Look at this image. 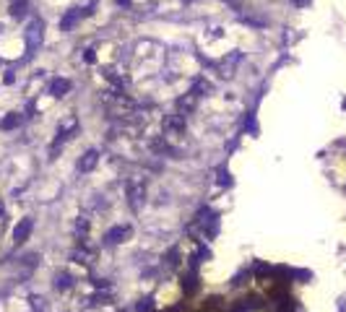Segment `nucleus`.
I'll return each mask as SVG.
<instances>
[{
	"mask_svg": "<svg viewBox=\"0 0 346 312\" xmlns=\"http://www.w3.org/2000/svg\"><path fill=\"white\" fill-rule=\"evenodd\" d=\"M42 32H45V24H42L39 18H32L29 26H26V47H29V52H34L42 44Z\"/></svg>",
	"mask_w": 346,
	"mask_h": 312,
	"instance_id": "f257e3e1",
	"label": "nucleus"
},
{
	"mask_svg": "<svg viewBox=\"0 0 346 312\" xmlns=\"http://www.w3.org/2000/svg\"><path fill=\"white\" fill-rule=\"evenodd\" d=\"M185 133V115H167L164 117V136L175 138V136H182Z\"/></svg>",
	"mask_w": 346,
	"mask_h": 312,
	"instance_id": "f03ea898",
	"label": "nucleus"
},
{
	"mask_svg": "<svg viewBox=\"0 0 346 312\" xmlns=\"http://www.w3.org/2000/svg\"><path fill=\"white\" fill-rule=\"evenodd\" d=\"M86 13H91V8H86V11H83V8H71L66 16L60 18V32H71Z\"/></svg>",
	"mask_w": 346,
	"mask_h": 312,
	"instance_id": "7ed1b4c3",
	"label": "nucleus"
},
{
	"mask_svg": "<svg viewBox=\"0 0 346 312\" xmlns=\"http://www.w3.org/2000/svg\"><path fill=\"white\" fill-rule=\"evenodd\" d=\"M32 229H34V221L32 219H21L18 224H16V229H13V242L16 244H24L32 237Z\"/></svg>",
	"mask_w": 346,
	"mask_h": 312,
	"instance_id": "20e7f679",
	"label": "nucleus"
},
{
	"mask_svg": "<svg viewBox=\"0 0 346 312\" xmlns=\"http://www.w3.org/2000/svg\"><path fill=\"white\" fill-rule=\"evenodd\" d=\"M128 198H131L133 211H138V208L143 206V200H146V188H143V182H131V185H128Z\"/></svg>",
	"mask_w": 346,
	"mask_h": 312,
	"instance_id": "39448f33",
	"label": "nucleus"
},
{
	"mask_svg": "<svg viewBox=\"0 0 346 312\" xmlns=\"http://www.w3.org/2000/svg\"><path fill=\"white\" fill-rule=\"evenodd\" d=\"M128 237H131V227H112L110 232L104 234V242H107V244H120V242H125Z\"/></svg>",
	"mask_w": 346,
	"mask_h": 312,
	"instance_id": "423d86ee",
	"label": "nucleus"
},
{
	"mask_svg": "<svg viewBox=\"0 0 346 312\" xmlns=\"http://www.w3.org/2000/svg\"><path fill=\"white\" fill-rule=\"evenodd\" d=\"M76 125H78V122H76V117H68L66 122H60V128H57V141H55L52 151H55V148H57L62 141H66V138H71V133L76 130Z\"/></svg>",
	"mask_w": 346,
	"mask_h": 312,
	"instance_id": "0eeeda50",
	"label": "nucleus"
},
{
	"mask_svg": "<svg viewBox=\"0 0 346 312\" xmlns=\"http://www.w3.org/2000/svg\"><path fill=\"white\" fill-rule=\"evenodd\" d=\"M97 162H99V151H94V148H89L81 159H78V172H91L94 167H97Z\"/></svg>",
	"mask_w": 346,
	"mask_h": 312,
	"instance_id": "6e6552de",
	"label": "nucleus"
},
{
	"mask_svg": "<svg viewBox=\"0 0 346 312\" xmlns=\"http://www.w3.org/2000/svg\"><path fill=\"white\" fill-rule=\"evenodd\" d=\"M68 91H71V81H68V78H55V81L50 83V94H52L55 99L66 97Z\"/></svg>",
	"mask_w": 346,
	"mask_h": 312,
	"instance_id": "1a4fd4ad",
	"label": "nucleus"
},
{
	"mask_svg": "<svg viewBox=\"0 0 346 312\" xmlns=\"http://www.w3.org/2000/svg\"><path fill=\"white\" fill-rule=\"evenodd\" d=\"M271 309H273V312H292V309H294L292 297H289V294H278V297L271 302Z\"/></svg>",
	"mask_w": 346,
	"mask_h": 312,
	"instance_id": "9d476101",
	"label": "nucleus"
},
{
	"mask_svg": "<svg viewBox=\"0 0 346 312\" xmlns=\"http://www.w3.org/2000/svg\"><path fill=\"white\" fill-rule=\"evenodd\" d=\"M240 63V52H232L229 55V60H222V65H219V71H222V76L224 78H232L234 76V65Z\"/></svg>",
	"mask_w": 346,
	"mask_h": 312,
	"instance_id": "9b49d317",
	"label": "nucleus"
},
{
	"mask_svg": "<svg viewBox=\"0 0 346 312\" xmlns=\"http://www.w3.org/2000/svg\"><path fill=\"white\" fill-rule=\"evenodd\" d=\"M196 99H198V97L193 94V91H190L187 97H180V99H177V109H180V115H182V112H193V109H196Z\"/></svg>",
	"mask_w": 346,
	"mask_h": 312,
	"instance_id": "f8f14e48",
	"label": "nucleus"
},
{
	"mask_svg": "<svg viewBox=\"0 0 346 312\" xmlns=\"http://www.w3.org/2000/svg\"><path fill=\"white\" fill-rule=\"evenodd\" d=\"M255 309H261V304H258V299H240L234 307H232V312H255Z\"/></svg>",
	"mask_w": 346,
	"mask_h": 312,
	"instance_id": "ddd939ff",
	"label": "nucleus"
},
{
	"mask_svg": "<svg viewBox=\"0 0 346 312\" xmlns=\"http://www.w3.org/2000/svg\"><path fill=\"white\" fill-rule=\"evenodd\" d=\"M21 125V115L18 112H8L3 120H0V130H13Z\"/></svg>",
	"mask_w": 346,
	"mask_h": 312,
	"instance_id": "4468645a",
	"label": "nucleus"
},
{
	"mask_svg": "<svg viewBox=\"0 0 346 312\" xmlns=\"http://www.w3.org/2000/svg\"><path fill=\"white\" fill-rule=\"evenodd\" d=\"M182 289H185V294H196V292H198V276L190 273V276L182 281Z\"/></svg>",
	"mask_w": 346,
	"mask_h": 312,
	"instance_id": "2eb2a0df",
	"label": "nucleus"
},
{
	"mask_svg": "<svg viewBox=\"0 0 346 312\" xmlns=\"http://www.w3.org/2000/svg\"><path fill=\"white\" fill-rule=\"evenodd\" d=\"M26 6H29V0H13V3H11V16L21 18L26 13Z\"/></svg>",
	"mask_w": 346,
	"mask_h": 312,
	"instance_id": "dca6fc26",
	"label": "nucleus"
},
{
	"mask_svg": "<svg viewBox=\"0 0 346 312\" xmlns=\"http://www.w3.org/2000/svg\"><path fill=\"white\" fill-rule=\"evenodd\" d=\"M206 91H211V83H208V81H196V86H193V94L201 97V94H206Z\"/></svg>",
	"mask_w": 346,
	"mask_h": 312,
	"instance_id": "f3484780",
	"label": "nucleus"
},
{
	"mask_svg": "<svg viewBox=\"0 0 346 312\" xmlns=\"http://www.w3.org/2000/svg\"><path fill=\"white\" fill-rule=\"evenodd\" d=\"M55 286H57V289H68V286H71V276H68V273H60V276L55 278Z\"/></svg>",
	"mask_w": 346,
	"mask_h": 312,
	"instance_id": "a211bd4d",
	"label": "nucleus"
},
{
	"mask_svg": "<svg viewBox=\"0 0 346 312\" xmlns=\"http://www.w3.org/2000/svg\"><path fill=\"white\" fill-rule=\"evenodd\" d=\"M206 309H208V312L222 309V299H219V297H211V299H208V304H206Z\"/></svg>",
	"mask_w": 346,
	"mask_h": 312,
	"instance_id": "6ab92c4d",
	"label": "nucleus"
},
{
	"mask_svg": "<svg viewBox=\"0 0 346 312\" xmlns=\"http://www.w3.org/2000/svg\"><path fill=\"white\" fill-rule=\"evenodd\" d=\"M151 302H154V299H143L138 304V312H151V309H154V304H151Z\"/></svg>",
	"mask_w": 346,
	"mask_h": 312,
	"instance_id": "aec40b11",
	"label": "nucleus"
},
{
	"mask_svg": "<svg viewBox=\"0 0 346 312\" xmlns=\"http://www.w3.org/2000/svg\"><path fill=\"white\" fill-rule=\"evenodd\" d=\"M32 307H34V309H45V304H42L39 297H32Z\"/></svg>",
	"mask_w": 346,
	"mask_h": 312,
	"instance_id": "412c9836",
	"label": "nucleus"
},
{
	"mask_svg": "<svg viewBox=\"0 0 346 312\" xmlns=\"http://www.w3.org/2000/svg\"><path fill=\"white\" fill-rule=\"evenodd\" d=\"M292 3H294L297 8H305V6H310V0H292Z\"/></svg>",
	"mask_w": 346,
	"mask_h": 312,
	"instance_id": "4be33fe9",
	"label": "nucleus"
},
{
	"mask_svg": "<svg viewBox=\"0 0 346 312\" xmlns=\"http://www.w3.org/2000/svg\"><path fill=\"white\" fill-rule=\"evenodd\" d=\"M117 3H120V6H131V0H117Z\"/></svg>",
	"mask_w": 346,
	"mask_h": 312,
	"instance_id": "5701e85b",
	"label": "nucleus"
},
{
	"mask_svg": "<svg viewBox=\"0 0 346 312\" xmlns=\"http://www.w3.org/2000/svg\"><path fill=\"white\" fill-rule=\"evenodd\" d=\"M167 312H180V309H177V307H175V309H167Z\"/></svg>",
	"mask_w": 346,
	"mask_h": 312,
	"instance_id": "b1692460",
	"label": "nucleus"
},
{
	"mask_svg": "<svg viewBox=\"0 0 346 312\" xmlns=\"http://www.w3.org/2000/svg\"><path fill=\"white\" fill-rule=\"evenodd\" d=\"M0 213H3V203H0Z\"/></svg>",
	"mask_w": 346,
	"mask_h": 312,
	"instance_id": "393cba45",
	"label": "nucleus"
}]
</instances>
